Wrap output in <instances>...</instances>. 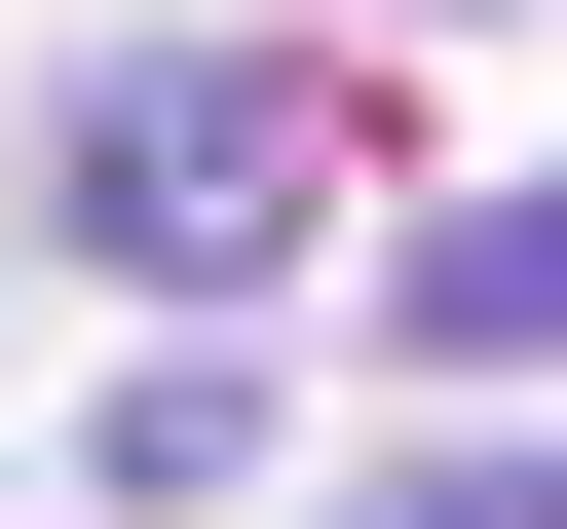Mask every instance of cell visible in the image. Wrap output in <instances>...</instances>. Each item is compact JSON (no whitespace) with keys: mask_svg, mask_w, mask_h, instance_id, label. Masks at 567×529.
Masks as SVG:
<instances>
[{"mask_svg":"<svg viewBox=\"0 0 567 529\" xmlns=\"http://www.w3.org/2000/svg\"><path fill=\"white\" fill-rule=\"evenodd\" d=\"M341 152H379L341 39H114V76L39 114V264H114V303H265V264H341Z\"/></svg>","mask_w":567,"mask_h":529,"instance_id":"6da1fadb","label":"cell"},{"mask_svg":"<svg viewBox=\"0 0 567 529\" xmlns=\"http://www.w3.org/2000/svg\"><path fill=\"white\" fill-rule=\"evenodd\" d=\"M76 491H114V529H189V491H265V378H227V341H152V378L76 416Z\"/></svg>","mask_w":567,"mask_h":529,"instance_id":"3957f363","label":"cell"},{"mask_svg":"<svg viewBox=\"0 0 567 529\" xmlns=\"http://www.w3.org/2000/svg\"><path fill=\"white\" fill-rule=\"evenodd\" d=\"M341 529H567V454H379Z\"/></svg>","mask_w":567,"mask_h":529,"instance_id":"277c9868","label":"cell"},{"mask_svg":"<svg viewBox=\"0 0 567 529\" xmlns=\"http://www.w3.org/2000/svg\"><path fill=\"white\" fill-rule=\"evenodd\" d=\"M379 341H416V378H567V152H529V189H416V227H379Z\"/></svg>","mask_w":567,"mask_h":529,"instance_id":"7a4b0ae2","label":"cell"}]
</instances>
